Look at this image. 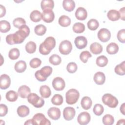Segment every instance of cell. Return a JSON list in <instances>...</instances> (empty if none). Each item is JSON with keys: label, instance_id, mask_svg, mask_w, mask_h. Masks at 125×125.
<instances>
[{"label": "cell", "instance_id": "7dc6e473", "mask_svg": "<svg viewBox=\"0 0 125 125\" xmlns=\"http://www.w3.org/2000/svg\"><path fill=\"white\" fill-rule=\"evenodd\" d=\"M78 67L77 65L75 62H69L66 67V69L67 71L70 73H74L77 70Z\"/></svg>", "mask_w": 125, "mask_h": 125}, {"label": "cell", "instance_id": "8fae6325", "mask_svg": "<svg viewBox=\"0 0 125 125\" xmlns=\"http://www.w3.org/2000/svg\"><path fill=\"white\" fill-rule=\"evenodd\" d=\"M54 13L51 9L45 10L42 13V19L45 22H51L54 21Z\"/></svg>", "mask_w": 125, "mask_h": 125}, {"label": "cell", "instance_id": "c3c4849f", "mask_svg": "<svg viewBox=\"0 0 125 125\" xmlns=\"http://www.w3.org/2000/svg\"><path fill=\"white\" fill-rule=\"evenodd\" d=\"M117 37L120 42L124 43L125 42V29H122L119 30L117 33Z\"/></svg>", "mask_w": 125, "mask_h": 125}, {"label": "cell", "instance_id": "ffe728a7", "mask_svg": "<svg viewBox=\"0 0 125 125\" xmlns=\"http://www.w3.org/2000/svg\"><path fill=\"white\" fill-rule=\"evenodd\" d=\"M90 50L94 54H99L103 51V46L99 43L95 42L90 45Z\"/></svg>", "mask_w": 125, "mask_h": 125}, {"label": "cell", "instance_id": "484cf974", "mask_svg": "<svg viewBox=\"0 0 125 125\" xmlns=\"http://www.w3.org/2000/svg\"><path fill=\"white\" fill-rule=\"evenodd\" d=\"M41 6L43 11L47 9L52 10L54 6V1L53 0H42L41 1Z\"/></svg>", "mask_w": 125, "mask_h": 125}, {"label": "cell", "instance_id": "8992f818", "mask_svg": "<svg viewBox=\"0 0 125 125\" xmlns=\"http://www.w3.org/2000/svg\"><path fill=\"white\" fill-rule=\"evenodd\" d=\"M32 121L34 125H50L51 122L46 118L45 116L42 113L36 114L33 117Z\"/></svg>", "mask_w": 125, "mask_h": 125}, {"label": "cell", "instance_id": "8d00e7d4", "mask_svg": "<svg viewBox=\"0 0 125 125\" xmlns=\"http://www.w3.org/2000/svg\"><path fill=\"white\" fill-rule=\"evenodd\" d=\"M87 27L90 30H96L99 26V23L98 21L94 19H90L87 22Z\"/></svg>", "mask_w": 125, "mask_h": 125}, {"label": "cell", "instance_id": "d6986e66", "mask_svg": "<svg viewBox=\"0 0 125 125\" xmlns=\"http://www.w3.org/2000/svg\"><path fill=\"white\" fill-rule=\"evenodd\" d=\"M93 80L95 83L98 85L103 84L105 81V76L104 74L102 72H96L93 78Z\"/></svg>", "mask_w": 125, "mask_h": 125}, {"label": "cell", "instance_id": "1f68e13d", "mask_svg": "<svg viewBox=\"0 0 125 125\" xmlns=\"http://www.w3.org/2000/svg\"><path fill=\"white\" fill-rule=\"evenodd\" d=\"M114 71L117 75H124L125 74V61H123L119 64L117 65L115 67Z\"/></svg>", "mask_w": 125, "mask_h": 125}, {"label": "cell", "instance_id": "f35d334b", "mask_svg": "<svg viewBox=\"0 0 125 125\" xmlns=\"http://www.w3.org/2000/svg\"><path fill=\"white\" fill-rule=\"evenodd\" d=\"M46 31V27L43 24H39L35 26L34 32L35 34L38 36L43 35Z\"/></svg>", "mask_w": 125, "mask_h": 125}, {"label": "cell", "instance_id": "2e32d148", "mask_svg": "<svg viewBox=\"0 0 125 125\" xmlns=\"http://www.w3.org/2000/svg\"><path fill=\"white\" fill-rule=\"evenodd\" d=\"M47 114L52 120H57L61 117V111L58 107H52L48 110Z\"/></svg>", "mask_w": 125, "mask_h": 125}, {"label": "cell", "instance_id": "603a6c76", "mask_svg": "<svg viewBox=\"0 0 125 125\" xmlns=\"http://www.w3.org/2000/svg\"><path fill=\"white\" fill-rule=\"evenodd\" d=\"M17 112L20 117H25L29 115L30 110L29 107L27 106L22 105L18 107Z\"/></svg>", "mask_w": 125, "mask_h": 125}, {"label": "cell", "instance_id": "d4e9b609", "mask_svg": "<svg viewBox=\"0 0 125 125\" xmlns=\"http://www.w3.org/2000/svg\"><path fill=\"white\" fill-rule=\"evenodd\" d=\"M107 16L108 19L111 21H116L120 18L119 12L115 9L109 10L107 14Z\"/></svg>", "mask_w": 125, "mask_h": 125}, {"label": "cell", "instance_id": "30bf717a", "mask_svg": "<svg viewBox=\"0 0 125 125\" xmlns=\"http://www.w3.org/2000/svg\"><path fill=\"white\" fill-rule=\"evenodd\" d=\"M52 86L55 90L57 91H62L64 88L65 83L62 78L57 77L53 80Z\"/></svg>", "mask_w": 125, "mask_h": 125}, {"label": "cell", "instance_id": "74e56055", "mask_svg": "<svg viewBox=\"0 0 125 125\" xmlns=\"http://www.w3.org/2000/svg\"><path fill=\"white\" fill-rule=\"evenodd\" d=\"M36 44L34 42L30 41L26 44L25 48L27 53L32 54L35 52L36 50Z\"/></svg>", "mask_w": 125, "mask_h": 125}, {"label": "cell", "instance_id": "e575fe53", "mask_svg": "<svg viewBox=\"0 0 125 125\" xmlns=\"http://www.w3.org/2000/svg\"><path fill=\"white\" fill-rule=\"evenodd\" d=\"M73 31L76 33H82L85 30V25L81 22H76L73 25Z\"/></svg>", "mask_w": 125, "mask_h": 125}, {"label": "cell", "instance_id": "4dcf8cb0", "mask_svg": "<svg viewBox=\"0 0 125 125\" xmlns=\"http://www.w3.org/2000/svg\"><path fill=\"white\" fill-rule=\"evenodd\" d=\"M30 18L32 21L33 22H37L40 21L42 19V14L41 13L37 10H33L30 15Z\"/></svg>", "mask_w": 125, "mask_h": 125}, {"label": "cell", "instance_id": "d6a6232c", "mask_svg": "<svg viewBox=\"0 0 125 125\" xmlns=\"http://www.w3.org/2000/svg\"><path fill=\"white\" fill-rule=\"evenodd\" d=\"M11 29L10 23L5 20H2L0 21V31L1 33H6Z\"/></svg>", "mask_w": 125, "mask_h": 125}, {"label": "cell", "instance_id": "7c38bea8", "mask_svg": "<svg viewBox=\"0 0 125 125\" xmlns=\"http://www.w3.org/2000/svg\"><path fill=\"white\" fill-rule=\"evenodd\" d=\"M91 119L90 114L87 112H81L77 117L78 123L81 125H86L88 124Z\"/></svg>", "mask_w": 125, "mask_h": 125}, {"label": "cell", "instance_id": "44dd1931", "mask_svg": "<svg viewBox=\"0 0 125 125\" xmlns=\"http://www.w3.org/2000/svg\"><path fill=\"white\" fill-rule=\"evenodd\" d=\"M39 91L42 97L43 98H48L51 95V91L50 87L46 85L41 86Z\"/></svg>", "mask_w": 125, "mask_h": 125}, {"label": "cell", "instance_id": "277c9868", "mask_svg": "<svg viewBox=\"0 0 125 125\" xmlns=\"http://www.w3.org/2000/svg\"><path fill=\"white\" fill-rule=\"evenodd\" d=\"M27 98L28 102L36 108H41L44 104V100L42 97H40L36 93H30Z\"/></svg>", "mask_w": 125, "mask_h": 125}, {"label": "cell", "instance_id": "83f0119b", "mask_svg": "<svg viewBox=\"0 0 125 125\" xmlns=\"http://www.w3.org/2000/svg\"><path fill=\"white\" fill-rule=\"evenodd\" d=\"M14 69L18 73H22L26 69V63L24 61H19L17 62L14 66Z\"/></svg>", "mask_w": 125, "mask_h": 125}, {"label": "cell", "instance_id": "7402d4cb", "mask_svg": "<svg viewBox=\"0 0 125 125\" xmlns=\"http://www.w3.org/2000/svg\"><path fill=\"white\" fill-rule=\"evenodd\" d=\"M92 104V100L91 98L88 96H84L81 100V104L83 109L88 110L91 107Z\"/></svg>", "mask_w": 125, "mask_h": 125}, {"label": "cell", "instance_id": "11a10c76", "mask_svg": "<svg viewBox=\"0 0 125 125\" xmlns=\"http://www.w3.org/2000/svg\"><path fill=\"white\" fill-rule=\"evenodd\" d=\"M125 119H120L117 123V125H124L125 124Z\"/></svg>", "mask_w": 125, "mask_h": 125}, {"label": "cell", "instance_id": "5b68a950", "mask_svg": "<svg viewBox=\"0 0 125 125\" xmlns=\"http://www.w3.org/2000/svg\"><path fill=\"white\" fill-rule=\"evenodd\" d=\"M103 103L111 108H115L118 104V99L111 94H104L102 98Z\"/></svg>", "mask_w": 125, "mask_h": 125}, {"label": "cell", "instance_id": "e0dca14e", "mask_svg": "<svg viewBox=\"0 0 125 125\" xmlns=\"http://www.w3.org/2000/svg\"><path fill=\"white\" fill-rule=\"evenodd\" d=\"M87 16V13L85 9L82 7H78L75 12L76 18L81 21L85 20Z\"/></svg>", "mask_w": 125, "mask_h": 125}, {"label": "cell", "instance_id": "3957f363", "mask_svg": "<svg viewBox=\"0 0 125 125\" xmlns=\"http://www.w3.org/2000/svg\"><path fill=\"white\" fill-rule=\"evenodd\" d=\"M79 97L80 93L77 89H70L65 94L66 102L68 104H74L77 103Z\"/></svg>", "mask_w": 125, "mask_h": 125}, {"label": "cell", "instance_id": "60d3db41", "mask_svg": "<svg viewBox=\"0 0 125 125\" xmlns=\"http://www.w3.org/2000/svg\"><path fill=\"white\" fill-rule=\"evenodd\" d=\"M20 53L19 50L17 48H14L10 50L8 54L9 58L12 60H17L20 56Z\"/></svg>", "mask_w": 125, "mask_h": 125}, {"label": "cell", "instance_id": "836d02e7", "mask_svg": "<svg viewBox=\"0 0 125 125\" xmlns=\"http://www.w3.org/2000/svg\"><path fill=\"white\" fill-rule=\"evenodd\" d=\"M96 63L99 67H104L108 63V59L105 56H100L97 58Z\"/></svg>", "mask_w": 125, "mask_h": 125}, {"label": "cell", "instance_id": "7bdbcfd3", "mask_svg": "<svg viewBox=\"0 0 125 125\" xmlns=\"http://www.w3.org/2000/svg\"><path fill=\"white\" fill-rule=\"evenodd\" d=\"M93 111L96 115L100 116L103 113L104 111V108L102 104H95L94 106Z\"/></svg>", "mask_w": 125, "mask_h": 125}, {"label": "cell", "instance_id": "f546056e", "mask_svg": "<svg viewBox=\"0 0 125 125\" xmlns=\"http://www.w3.org/2000/svg\"><path fill=\"white\" fill-rule=\"evenodd\" d=\"M18 93L13 90H10L8 91L5 95L6 99L7 101L11 102L16 101L18 98Z\"/></svg>", "mask_w": 125, "mask_h": 125}, {"label": "cell", "instance_id": "7a4b0ae2", "mask_svg": "<svg viewBox=\"0 0 125 125\" xmlns=\"http://www.w3.org/2000/svg\"><path fill=\"white\" fill-rule=\"evenodd\" d=\"M52 68L49 66H45L40 70L37 71L35 73V76L37 80L40 82L45 81L52 72Z\"/></svg>", "mask_w": 125, "mask_h": 125}, {"label": "cell", "instance_id": "816d5d0a", "mask_svg": "<svg viewBox=\"0 0 125 125\" xmlns=\"http://www.w3.org/2000/svg\"><path fill=\"white\" fill-rule=\"evenodd\" d=\"M0 17L2 18V17L4 16L5 14H6V9L4 6H3L2 5H0Z\"/></svg>", "mask_w": 125, "mask_h": 125}, {"label": "cell", "instance_id": "f1b7e54d", "mask_svg": "<svg viewBox=\"0 0 125 125\" xmlns=\"http://www.w3.org/2000/svg\"><path fill=\"white\" fill-rule=\"evenodd\" d=\"M59 23L62 27H67L71 24V20L69 17L66 15L61 16L59 19Z\"/></svg>", "mask_w": 125, "mask_h": 125}, {"label": "cell", "instance_id": "5bb4252c", "mask_svg": "<svg viewBox=\"0 0 125 125\" xmlns=\"http://www.w3.org/2000/svg\"><path fill=\"white\" fill-rule=\"evenodd\" d=\"M11 84L10 77L5 74H2L0 77V88L1 89L8 88Z\"/></svg>", "mask_w": 125, "mask_h": 125}, {"label": "cell", "instance_id": "ac0fdd59", "mask_svg": "<svg viewBox=\"0 0 125 125\" xmlns=\"http://www.w3.org/2000/svg\"><path fill=\"white\" fill-rule=\"evenodd\" d=\"M30 88L25 85L21 86L18 90L19 95L22 98H27L28 95L30 93Z\"/></svg>", "mask_w": 125, "mask_h": 125}, {"label": "cell", "instance_id": "9c48e42d", "mask_svg": "<svg viewBox=\"0 0 125 125\" xmlns=\"http://www.w3.org/2000/svg\"><path fill=\"white\" fill-rule=\"evenodd\" d=\"M98 37L99 40L102 42H107L110 39V32L106 28H102L99 31L98 33Z\"/></svg>", "mask_w": 125, "mask_h": 125}, {"label": "cell", "instance_id": "d590c367", "mask_svg": "<svg viewBox=\"0 0 125 125\" xmlns=\"http://www.w3.org/2000/svg\"><path fill=\"white\" fill-rule=\"evenodd\" d=\"M63 101L62 96L60 94H55L51 99V103L55 105H61Z\"/></svg>", "mask_w": 125, "mask_h": 125}, {"label": "cell", "instance_id": "f907efd6", "mask_svg": "<svg viewBox=\"0 0 125 125\" xmlns=\"http://www.w3.org/2000/svg\"><path fill=\"white\" fill-rule=\"evenodd\" d=\"M125 7H123V8H121L119 10V13H120V17L121 20H122L123 21H125Z\"/></svg>", "mask_w": 125, "mask_h": 125}, {"label": "cell", "instance_id": "f5cc1de1", "mask_svg": "<svg viewBox=\"0 0 125 125\" xmlns=\"http://www.w3.org/2000/svg\"><path fill=\"white\" fill-rule=\"evenodd\" d=\"M125 104L123 103L122 105L120 106V111L123 114L125 115Z\"/></svg>", "mask_w": 125, "mask_h": 125}, {"label": "cell", "instance_id": "b9f144b4", "mask_svg": "<svg viewBox=\"0 0 125 125\" xmlns=\"http://www.w3.org/2000/svg\"><path fill=\"white\" fill-rule=\"evenodd\" d=\"M102 122L105 125H111L114 122V118L111 115L106 114L103 117Z\"/></svg>", "mask_w": 125, "mask_h": 125}, {"label": "cell", "instance_id": "4316f807", "mask_svg": "<svg viewBox=\"0 0 125 125\" xmlns=\"http://www.w3.org/2000/svg\"><path fill=\"white\" fill-rule=\"evenodd\" d=\"M106 50L110 55L115 54L119 50V46L115 42H111L106 46Z\"/></svg>", "mask_w": 125, "mask_h": 125}, {"label": "cell", "instance_id": "f6af8a7d", "mask_svg": "<svg viewBox=\"0 0 125 125\" xmlns=\"http://www.w3.org/2000/svg\"><path fill=\"white\" fill-rule=\"evenodd\" d=\"M92 57V55L88 51H83L82 52L80 55V59L83 63H86L88 59Z\"/></svg>", "mask_w": 125, "mask_h": 125}, {"label": "cell", "instance_id": "ee69618b", "mask_svg": "<svg viewBox=\"0 0 125 125\" xmlns=\"http://www.w3.org/2000/svg\"><path fill=\"white\" fill-rule=\"evenodd\" d=\"M26 21L24 20V19L22 18H17L15 19L13 21V25L17 28H20L21 26L23 25H25Z\"/></svg>", "mask_w": 125, "mask_h": 125}, {"label": "cell", "instance_id": "52a82bcc", "mask_svg": "<svg viewBox=\"0 0 125 125\" xmlns=\"http://www.w3.org/2000/svg\"><path fill=\"white\" fill-rule=\"evenodd\" d=\"M24 41L16 31L13 34H10L6 37V42L10 45L21 43Z\"/></svg>", "mask_w": 125, "mask_h": 125}, {"label": "cell", "instance_id": "6da1fadb", "mask_svg": "<svg viewBox=\"0 0 125 125\" xmlns=\"http://www.w3.org/2000/svg\"><path fill=\"white\" fill-rule=\"evenodd\" d=\"M55 45L56 40L55 38L53 37H48L40 45L39 52L42 55H48L55 47Z\"/></svg>", "mask_w": 125, "mask_h": 125}, {"label": "cell", "instance_id": "681fc988", "mask_svg": "<svg viewBox=\"0 0 125 125\" xmlns=\"http://www.w3.org/2000/svg\"><path fill=\"white\" fill-rule=\"evenodd\" d=\"M8 112V107L4 104H0V116L3 117L5 116Z\"/></svg>", "mask_w": 125, "mask_h": 125}, {"label": "cell", "instance_id": "ab89813d", "mask_svg": "<svg viewBox=\"0 0 125 125\" xmlns=\"http://www.w3.org/2000/svg\"><path fill=\"white\" fill-rule=\"evenodd\" d=\"M49 62L54 65H58L61 63L62 59L58 55L53 54L49 57Z\"/></svg>", "mask_w": 125, "mask_h": 125}, {"label": "cell", "instance_id": "db71d44e", "mask_svg": "<svg viewBox=\"0 0 125 125\" xmlns=\"http://www.w3.org/2000/svg\"><path fill=\"white\" fill-rule=\"evenodd\" d=\"M24 125H33L32 119H29L26 121V122L24 123Z\"/></svg>", "mask_w": 125, "mask_h": 125}, {"label": "cell", "instance_id": "9a60e30c", "mask_svg": "<svg viewBox=\"0 0 125 125\" xmlns=\"http://www.w3.org/2000/svg\"><path fill=\"white\" fill-rule=\"evenodd\" d=\"M74 43L77 48L82 49L86 46L87 41L86 38L84 36H78L74 40Z\"/></svg>", "mask_w": 125, "mask_h": 125}, {"label": "cell", "instance_id": "4fadbf2b", "mask_svg": "<svg viewBox=\"0 0 125 125\" xmlns=\"http://www.w3.org/2000/svg\"><path fill=\"white\" fill-rule=\"evenodd\" d=\"M75 110L72 107H66L64 108L63 111V118L66 121H70L72 120L75 117Z\"/></svg>", "mask_w": 125, "mask_h": 125}, {"label": "cell", "instance_id": "bcb514c9", "mask_svg": "<svg viewBox=\"0 0 125 125\" xmlns=\"http://www.w3.org/2000/svg\"><path fill=\"white\" fill-rule=\"evenodd\" d=\"M41 63L42 61L38 58H34L32 59L29 62L30 67L33 68H38L41 65Z\"/></svg>", "mask_w": 125, "mask_h": 125}, {"label": "cell", "instance_id": "cb8c5ba5", "mask_svg": "<svg viewBox=\"0 0 125 125\" xmlns=\"http://www.w3.org/2000/svg\"><path fill=\"white\" fill-rule=\"evenodd\" d=\"M62 6L64 10L71 12L74 9L75 3L73 0H64L62 1Z\"/></svg>", "mask_w": 125, "mask_h": 125}, {"label": "cell", "instance_id": "ba28073f", "mask_svg": "<svg viewBox=\"0 0 125 125\" xmlns=\"http://www.w3.org/2000/svg\"><path fill=\"white\" fill-rule=\"evenodd\" d=\"M72 49L71 42L68 40L62 41L60 44L59 50L60 52L62 55L69 54Z\"/></svg>", "mask_w": 125, "mask_h": 125}]
</instances>
